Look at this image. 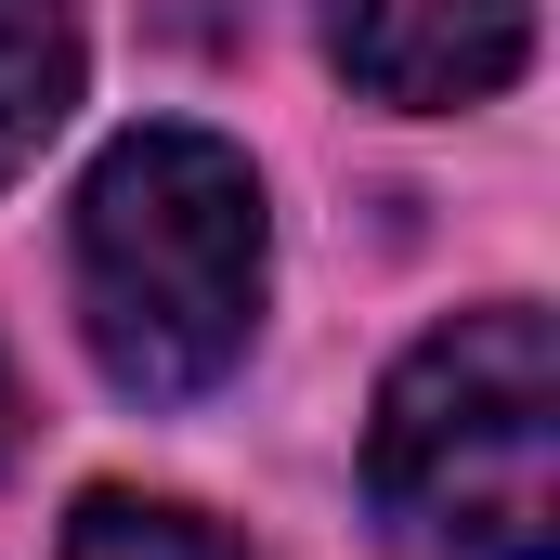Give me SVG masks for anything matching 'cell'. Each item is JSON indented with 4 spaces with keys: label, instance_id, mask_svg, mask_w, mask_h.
<instances>
[{
    "label": "cell",
    "instance_id": "8992f818",
    "mask_svg": "<svg viewBox=\"0 0 560 560\" xmlns=\"http://www.w3.org/2000/svg\"><path fill=\"white\" fill-rule=\"evenodd\" d=\"M0 456H13V365H0Z\"/></svg>",
    "mask_w": 560,
    "mask_h": 560
},
{
    "label": "cell",
    "instance_id": "6da1fadb",
    "mask_svg": "<svg viewBox=\"0 0 560 560\" xmlns=\"http://www.w3.org/2000/svg\"><path fill=\"white\" fill-rule=\"evenodd\" d=\"M261 170L196 118H143L79 183V339L131 405H196L261 339Z\"/></svg>",
    "mask_w": 560,
    "mask_h": 560
},
{
    "label": "cell",
    "instance_id": "5b68a950",
    "mask_svg": "<svg viewBox=\"0 0 560 560\" xmlns=\"http://www.w3.org/2000/svg\"><path fill=\"white\" fill-rule=\"evenodd\" d=\"M52 560H248V548H235L222 522L170 509V495H79Z\"/></svg>",
    "mask_w": 560,
    "mask_h": 560
},
{
    "label": "cell",
    "instance_id": "3957f363",
    "mask_svg": "<svg viewBox=\"0 0 560 560\" xmlns=\"http://www.w3.org/2000/svg\"><path fill=\"white\" fill-rule=\"evenodd\" d=\"M313 13H326L339 79L405 118H456V105L509 92L535 52V0H313Z\"/></svg>",
    "mask_w": 560,
    "mask_h": 560
},
{
    "label": "cell",
    "instance_id": "277c9868",
    "mask_svg": "<svg viewBox=\"0 0 560 560\" xmlns=\"http://www.w3.org/2000/svg\"><path fill=\"white\" fill-rule=\"evenodd\" d=\"M79 105V0H0V196Z\"/></svg>",
    "mask_w": 560,
    "mask_h": 560
},
{
    "label": "cell",
    "instance_id": "7a4b0ae2",
    "mask_svg": "<svg viewBox=\"0 0 560 560\" xmlns=\"http://www.w3.org/2000/svg\"><path fill=\"white\" fill-rule=\"evenodd\" d=\"M365 482L430 560H560V339L535 300H482L392 365Z\"/></svg>",
    "mask_w": 560,
    "mask_h": 560
}]
</instances>
